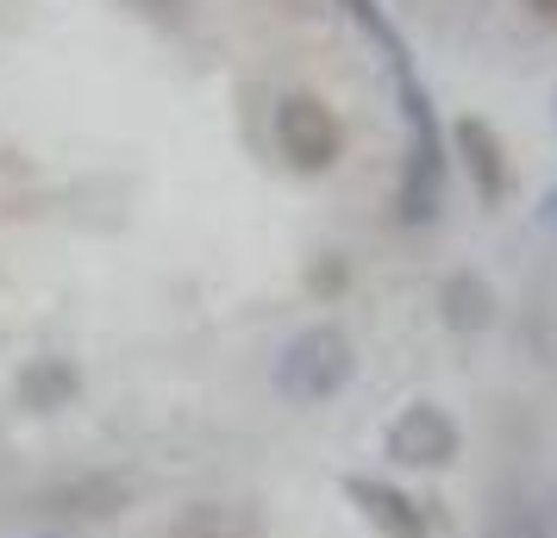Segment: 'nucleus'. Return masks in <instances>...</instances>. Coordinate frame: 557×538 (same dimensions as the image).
<instances>
[{
  "instance_id": "nucleus-10",
  "label": "nucleus",
  "mask_w": 557,
  "mask_h": 538,
  "mask_svg": "<svg viewBox=\"0 0 557 538\" xmlns=\"http://www.w3.org/2000/svg\"><path fill=\"white\" fill-rule=\"evenodd\" d=\"M70 395H76V370L70 363H32L26 376H20V401L26 408H57Z\"/></svg>"
},
{
  "instance_id": "nucleus-13",
  "label": "nucleus",
  "mask_w": 557,
  "mask_h": 538,
  "mask_svg": "<svg viewBox=\"0 0 557 538\" xmlns=\"http://www.w3.org/2000/svg\"><path fill=\"white\" fill-rule=\"evenodd\" d=\"M32 538H82V533H32Z\"/></svg>"
},
{
  "instance_id": "nucleus-4",
  "label": "nucleus",
  "mask_w": 557,
  "mask_h": 538,
  "mask_svg": "<svg viewBox=\"0 0 557 538\" xmlns=\"http://www.w3.org/2000/svg\"><path fill=\"white\" fill-rule=\"evenodd\" d=\"M138 483L120 476V470H82V476H63L38 495V508L57 513V520H113V513L132 508Z\"/></svg>"
},
{
  "instance_id": "nucleus-11",
  "label": "nucleus",
  "mask_w": 557,
  "mask_h": 538,
  "mask_svg": "<svg viewBox=\"0 0 557 538\" xmlns=\"http://www.w3.org/2000/svg\"><path fill=\"white\" fill-rule=\"evenodd\" d=\"M545 538H557V488H545Z\"/></svg>"
},
{
  "instance_id": "nucleus-3",
  "label": "nucleus",
  "mask_w": 557,
  "mask_h": 538,
  "mask_svg": "<svg viewBox=\"0 0 557 538\" xmlns=\"http://www.w3.org/2000/svg\"><path fill=\"white\" fill-rule=\"evenodd\" d=\"M382 451L401 463V470H451L457 451H463V433H457V420L438 408V401H407V408L388 420Z\"/></svg>"
},
{
  "instance_id": "nucleus-7",
  "label": "nucleus",
  "mask_w": 557,
  "mask_h": 538,
  "mask_svg": "<svg viewBox=\"0 0 557 538\" xmlns=\"http://www.w3.org/2000/svg\"><path fill=\"white\" fill-rule=\"evenodd\" d=\"M170 538H263V520L245 501H195V508H182Z\"/></svg>"
},
{
  "instance_id": "nucleus-9",
  "label": "nucleus",
  "mask_w": 557,
  "mask_h": 538,
  "mask_svg": "<svg viewBox=\"0 0 557 538\" xmlns=\"http://www.w3.org/2000/svg\"><path fill=\"white\" fill-rule=\"evenodd\" d=\"M445 320H451V333H482L488 320H495V295L482 276H451L445 283Z\"/></svg>"
},
{
  "instance_id": "nucleus-12",
  "label": "nucleus",
  "mask_w": 557,
  "mask_h": 538,
  "mask_svg": "<svg viewBox=\"0 0 557 538\" xmlns=\"http://www.w3.org/2000/svg\"><path fill=\"white\" fill-rule=\"evenodd\" d=\"M532 13H539V20H545V26H557V0H527Z\"/></svg>"
},
{
  "instance_id": "nucleus-8",
  "label": "nucleus",
  "mask_w": 557,
  "mask_h": 538,
  "mask_svg": "<svg viewBox=\"0 0 557 538\" xmlns=\"http://www.w3.org/2000/svg\"><path fill=\"white\" fill-rule=\"evenodd\" d=\"M482 538H545V495H532V488L495 495V508L482 520Z\"/></svg>"
},
{
  "instance_id": "nucleus-1",
  "label": "nucleus",
  "mask_w": 557,
  "mask_h": 538,
  "mask_svg": "<svg viewBox=\"0 0 557 538\" xmlns=\"http://www.w3.org/2000/svg\"><path fill=\"white\" fill-rule=\"evenodd\" d=\"M357 376V345L345 326H301L276 351V395L288 408H326L332 395H345V383Z\"/></svg>"
},
{
  "instance_id": "nucleus-6",
  "label": "nucleus",
  "mask_w": 557,
  "mask_h": 538,
  "mask_svg": "<svg viewBox=\"0 0 557 538\" xmlns=\"http://www.w3.org/2000/svg\"><path fill=\"white\" fill-rule=\"evenodd\" d=\"M457 151H463V170H470V182H476L482 201H502L507 195V151L502 138H495V126L488 120H457Z\"/></svg>"
},
{
  "instance_id": "nucleus-5",
  "label": "nucleus",
  "mask_w": 557,
  "mask_h": 538,
  "mask_svg": "<svg viewBox=\"0 0 557 538\" xmlns=\"http://www.w3.org/2000/svg\"><path fill=\"white\" fill-rule=\"evenodd\" d=\"M345 495H351L357 513H363L382 538H426V520H420V508L407 501L401 488L376 483V476H345Z\"/></svg>"
},
{
  "instance_id": "nucleus-2",
  "label": "nucleus",
  "mask_w": 557,
  "mask_h": 538,
  "mask_svg": "<svg viewBox=\"0 0 557 538\" xmlns=\"http://www.w3.org/2000/svg\"><path fill=\"white\" fill-rule=\"evenodd\" d=\"M276 151L301 170V176H326L345 157V126L320 95H288L276 107Z\"/></svg>"
}]
</instances>
